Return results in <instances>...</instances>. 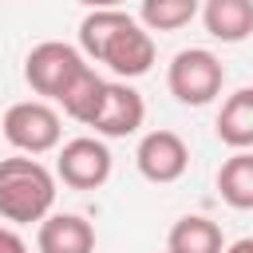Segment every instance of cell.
I'll return each instance as SVG.
<instances>
[{
    "mask_svg": "<svg viewBox=\"0 0 253 253\" xmlns=\"http://www.w3.org/2000/svg\"><path fill=\"white\" fill-rule=\"evenodd\" d=\"M79 51L95 63H107L123 83L138 79L154 67V36L138 24V16L123 8H95L79 20Z\"/></svg>",
    "mask_w": 253,
    "mask_h": 253,
    "instance_id": "cell-1",
    "label": "cell"
},
{
    "mask_svg": "<svg viewBox=\"0 0 253 253\" xmlns=\"http://www.w3.org/2000/svg\"><path fill=\"white\" fill-rule=\"evenodd\" d=\"M55 206V174L28 154L0 158V217L12 225L47 221Z\"/></svg>",
    "mask_w": 253,
    "mask_h": 253,
    "instance_id": "cell-2",
    "label": "cell"
},
{
    "mask_svg": "<svg viewBox=\"0 0 253 253\" xmlns=\"http://www.w3.org/2000/svg\"><path fill=\"white\" fill-rule=\"evenodd\" d=\"M87 67H91V63H87V55H83L79 47H71V43H63V40H43V43H36V47L28 51V59H24V79H28V87H32L36 95H43V103H47V99L59 103V95H63Z\"/></svg>",
    "mask_w": 253,
    "mask_h": 253,
    "instance_id": "cell-3",
    "label": "cell"
},
{
    "mask_svg": "<svg viewBox=\"0 0 253 253\" xmlns=\"http://www.w3.org/2000/svg\"><path fill=\"white\" fill-rule=\"evenodd\" d=\"M225 67L210 47H182L166 67V87L186 107H206L221 95Z\"/></svg>",
    "mask_w": 253,
    "mask_h": 253,
    "instance_id": "cell-4",
    "label": "cell"
},
{
    "mask_svg": "<svg viewBox=\"0 0 253 253\" xmlns=\"http://www.w3.org/2000/svg\"><path fill=\"white\" fill-rule=\"evenodd\" d=\"M0 126H4V138H8L20 154H28V158L55 150L59 138H63V119H59V111H55L51 103H43V99L12 103V107L4 111V123H0Z\"/></svg>",
    "mask_w": 253,
    "mask_h": 253,
    "instance_id": "cell-5",
    "label": "cell"
},
{
    "mask_svg": "<svg viewBox=\"0 0 253 253\" xmlns=\"http://www.w3.org/2000/svg\"><path fill=\"white\" fill-rule=\"evenodd\" d=\"M55 178L71 190H99L111 178V150L95 134H79L59 146L55 158Z\"/></svg>",
    "mask_w": 253,
    "mask_h": 253,
    "instance_id": "cell-6",
    "label": "cell"
},
{
    "mask_svg": "<svg viewBox=\"0 0 253 253\" xmlns=\"http://www.w3.org/2000/svg\"><path fill=\"white\" fill-rule=\"evenodd\" d=\"M134 166L146 182L170 186L190 170V146L178 130H146L134 150Z\"/></svg>",
    "mask_w": 253,
    "mask_h": 253,
    "instance_id": "cell-7",
    "label": "cell"
},
{
    "mask_svg": "<svg viewBox=\"0 0 253 253\" xmlns=\"http://www.w3.org/2000/svg\"><path fill=\"white\" fill-rule=\"evenodd\" d=\"M142 119H146L142 95H138L130 83H123V79H107L99 115H95V123H91L95 134H103V138H126V134H134V130L142 126Z\"/></svg>",
    "mask_w": 253,
    "mask_h": 253,
    "instance_id": "cell-8",
    "label": "cell"
},
{
    "mask_svg": "<svg viewBox=\"0 0 253 253\" xmlns=\"http://www.w3.org/2000/svg\"><path fill=\"white\" fill-rule=\"evenodd\" d=\"M40 253H95V225L79 213H51L36 233Z\"/></svg>",
    "mask_w": 253,
    "mask_h": 253,
    "instance_id": "cell-9",
    "label": "cell"
},
{
    "mask_svg": "<svg viewBox=\"0 0 253 253\" xmlns=\"http://www.w3.org/2000/svg\"><path fill=\"white\" fill-rule=\"evenodd\" d=\"M202 24L221 43H241L253 36V0H210L202 8Z\"/></svg>",
    "mask_w": 253,
    "mask_h": 253,
    "instance_id": "cell-10",
    "label": "cell"
},
{
    "mask_svg": "<svg viewBox=\"0 0 253 253\" xmlns=\"http://www.w3.org/2000/svg\"><path fill=\"white\" fill-rule=\"evenodd\" d=\"M217 138L233 154L253 150V87H237L233 95H225L217 111Z\"/></svg>",
    "mask_w": 253,
    "mask_h": 253,
    "instance_id": "cell-11",
    "label": "cell"
},
{
    "mask_svg": "<svg viewBox=\"0 0 253 253\" xmlns=\"http://www.w3.org/2000/svg\"><path fill=\"white\" fill-rule=\"evenodd\" d=\"M166 253H225L221 225L210 221L206 213H186V217H178L170 225Z\"/></svg>",
    "mask_w": 253,
    "mask_h": 253,
    "instance_id": "cell-12",
    "label": "cell"
},
{
    "mask_svg": "<svg viewBox=\"0 0 253 253\" xmlns=\"http://www.w3.org/2000/svg\"><path fill=\"white\" fill-rule=\"evenodd\" d=\"M103 91H107V79L95 71V67H87L63 95H59V107H63V115L67 119H75V123H83V126H91L95 123V115H99V103H103Z\"/></svg>",
    "mask_w": 253,
    "mask_h": 253,
    "instance_id": "cell-13",
    "label": "cell"
},
{
    "mask_svg": "<svg viewBox=\"0 0 253 253\" xmlns=\"http://www.w3.org/2000/svg\"><path fill=\"white\" fill-rule=\"evenodd\" d=\"M217 190L225 206L233 210H253V150H237L221 162L217 170Z\"/></svg>",
    "mask_w": 253,
    "mask_h": 253,
    "instance_id": "cell-14",
    "label": "cell"
},
{
    "mask_svg": "<svg viewBox=\"0 0 253 253\" xmlns=\"http://www.w3.org/2000/svg\"><path fill=\"white\" fill-rule=\"evenodd\" d=\"M198 16V0H142L138 24L146 32H178Z\"/></svg>",
    "mask_w": 253,
    "mask_h": 253,
    "instance_id": "cell-15",
    "label": "cell"
},
{
    "mask_svg": "<svg viewBox=\"0 0 253 253\" xmlns=\"http://www.w3.org/2000/svg\"><path fill=\"white\" fill-rule=\"evenodd\" d=\"M0 253H28L24 237H20L12 225H0Z\"/></svg>",
    "mask_w": 253,
    "mask_h": 253,
    "instance_id": "cell-16",
    "label": "cell"
},
{
    "mask_svg": "<svg viewBox=\"0 0 253 253\" xmlns=\"http://www.w3.org/2000/svg\"><path fill=\"white\" fill-rule=\"evenodd\" d=\"M225 253H253V237H237L233 245H225Z\"/></svg>",
    "mask_w": 253,
    "mask_h": 253,
    "instance_id": "cell-17",
    "label": "cell"
}]
</instances>
